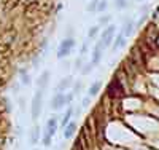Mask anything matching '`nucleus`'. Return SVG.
Here are the masks:
<instances>
[{"label": "nucleus", "instance_id": "f257e3e1", "mask_svg": "<svg viewBox=\"0 0 159 150\" xmlns=\"http://www.w3.org/2000/svg\"><path fill=\"white\" fill-rule=\"evenodd\" d=\"M73 98H75L73 93H56L54 96H52L49 105H51L52 110H59V109H62L64 105H70Z\"/></svg>", "mask_w": 159, "mask_h": 150}, {"label": "nucleus", "instance_id": "f03ea898", "mask_svg": "<svg viewBox=\"0 0 159 150\" xmlns=\"http://www.w3.org/2000/svg\"><path fill=\"white\" fill-rule=\"evenodd\" d=\"M75 46H76V40H75L73 37L64 38L62 42H61V45H59V48H57V53H56L57 59H65V58H67L69 54L73 51Z\"/></svg>", "mask_w": 159, "mask_h": 150}, {"label": "nucleus", "instance_id": "7ed1b4c3", "mask_svg": "<svg viewBox=\"0 0 159 150\" xmlns=\"http://www.w3.org/2000/svg\"><path fill=\"white\" fill-rule=\"evenodd\" d=\"M43 90H37V93L34 94V99L30 104V114H32V120L37 121L38 117L42 115V105H43Z\"/></svg>", "mask_w": 159, "mask_h": 150}, {"label": "nucleus", "instance_id": "20e7f679", "mask_svg": "<svg viewBox=\"0 0 159 150\" xmlns=\"http://www.w3.org/2000/svg\"><path fill=\"white\" fill-rule=\"evenodd\" d=\"M115 32H116V27H115V26H111V24H108V26L102 31V35H100L99 43L103 46V50L107 48V46H110V45H111L113 38H115Z\"/></svg>", "mask_w": 159, "mask_h": 150}, {"label": "nucleus", "instance_id": "39448f33", "mask_svg": "<svg viewBox=\"0 0 159 150\" xmlns=\"http://www.w3.org/2000/svg\"><path fill=\"white\" fill-rule=\"evenodd\" d=\"M72 85H73V77H72V75L64 77L62 80H59V83H57V86H56V93H65L67 90H70Z\"/></svg>", "mask_w": 159, "mask_h": 150}, {"label": "nucleus", "instance_id": "423d86ee", "mask_svg": "<svg viewBox=\"0 0 159 150\" xmlns=\"http://www.w3.org/2000/svg\"><path fill=\"white\" fill-rule=\"evenodd\" d=\"M102 51H103V46L97 42L96 46H94V50H92V58H91V64L94 65V67L99 65L100 61H102Z\"/></svg>", "mask_w": 159, "mask_h": 150}, {"label": "nucleus", "instance_id": "0eeeda50", "mask_svg": "<svg viewBox=\"0 0 159 150\" xmlns=\"http://www.w3.org/2000/svg\"><path fill=\"white\" fill-rule=\"evenodd\" d=\"M49 78H51V72H49V70H43L42 75L37 78V86H38V90H43V91H45V90L48 88Z\"/></svg>", "mask_w": 159, "mask_h": 150}, {"label": "nucleus", "instance_id": "6e6552de", "mask_svg": "<svg viewBox=\"0 0 159 150\" xmlns=\"http://www.w3.org/2000/svg\"><path fill=\"white\" fill-rule=\"evenodd\" d=\"M56 131H57V117L52 115V117L46 121V129H45V133L49 134L51 138H52V136L56 134Z\"/></svg>", "mask_w": 159, "mask_h": 150}, {"label": "nucleus", "instance_id": "1a4fd4ad", "mask_svg": "<svg viewBox=\"0 0 159 150\" xmlns=\"http://www.w3.org/2000/svg\"><path fill=\"white\" fill-rule=\"evenodd\" d=\"M134 27H135V24L132 22V19H129V18H124V22H123V29H121V34L127 38V37H130L132 35V32H134Z\"/></svg>", "mask_w": 159, "mask_h": 150}, {"label": "nucleus", "instance_id": "9d476101", "mask_svg": "<svg viewBox=\"0 0 159 150\" xmlns=\"http://www.w3.org/2000/svg\"><path fill=\"white\" fill-rule=\"evenodd\" d=\"M126 45V37L119 32V34H116L115 35V38H113V42H111V50L113 51H118L119 48H123Z\"/></svg>", "mask_w": 159, "mask_h": 150}, {"label": "nucleus", "instance_id": "9b49d317", "mask_svg": "<svg viewBox=\"0 0 159 150\" xmlns=\"http://www.w3.org/2000/svg\"><path fill=\"white\" fill-rule=\"evenodd\" d=\"M75 133H76V123L75 121H69L64 128V139H72Z\"/></svg>", "mask_w": 159, "mask_h": 150}, {"label": "nucleus", "instance_id": "f8f14e48", "mask_svg": "<svg viewBox=\"0 0 159 150\" xmlns=\"http://www.w3.org/2000/svg\"><path fill=\"white\" fill-rule=\"evenodd\" d=\"M19 80H21V83L25 85V86H29L32 83V78H30L27 69H24V67H22V69H19Z\"/></svg>", "mask_w": 159, "mask_h": 150}, {"label": "nucleus", "instance_id": "ddd939ff", "mask_svg": "<svg viewBox=\"0 0 159 150\" xmlns=\"http://www.w3.org/2000/svg\"><path fill=\"white\" fill-rule=\"evenodd\" d=\"M100 90H102V81H100V80H97V81H94V83H92V85L89 86V90H88V96H89V98L97 96Z\"/></svg>", "mask_w": 159, "mask_h": 150}, {"label": "nucleus", "instance_id": "4468645a", "mask_svg": "<svg viewBox=\"0 0 159 150\" xmlns=\"http://www.w3.org/2000/svg\"><path fill=\"white\" fill-rule=\"evenodd\" d=\"M73 110H75V107H72V105H69V109H67V112H65L64 115H62V120H61V128L64 129L65 128V125L70 121V118L73 117Z\"/></svg>", "mask_w": 159, "mask_h": 150}, {"label": "nucleus", "instance_id": "2eb2a0df", "mask_svg": "<svg viewBox=\"0 0 159 150\" xmlns=\"http://www.w3.org/2000/svg\"><path fill=\"white\" fill-rule=\"evenodd\" d=\"M40 134H42L40 128H38L37 125L32 126V129H30V144H32V145H35V144L40 141Z\"/></svg>", "mask_w": 159, "mask_h": 150}, {"label": "nucleus", "instance_id": "dca6fc26", "mask_svg": "<svg viewBox=\"0 0 159 150\" xmlns=\"http://www.w3.org/2000/svg\"><path fill=\"white\" fill-rule=\"evenodd\" d=\"M100 31H102V27H100V26H92L91 29L88 31V38H89V40H94V38L99 35Z\"/></svg>", "mask_w": 159, "mask_h": 150}, {"label": "nucleus", "instance_id": "f3484780", "mask_svg": "<svg viewBox=\"0 0 159 150\" xmlns=\"http://www.w3.org/2000/svg\"><path fill=\"white\" fill-rule=\"evenodd\" d=\"M84 62H86V58H84V56H81V54H80V56H78V58L75 59V62H73V69L80 72V69H81V67L84 65Z\"/></svg>", "mask_w": 159, "mask_h": 150}, {"label": "nucleus", "instance_id": "a211bd4d", "mask_svg": "<svg viewBox=\"0 0 159 150\" xmlns=\"http://www.w3.org/2000/svg\"><path fill=\"white\" fill-rule=\"evenodd\" d=\"M92 69H94V65H92L91 62H84V65L80 69V72H81V75H89L92 72Z\"/></svg>", "mask_w": 159, "mask_h": 150}, {"label": "nucleus", "instance_id": "6ab92c4d", "mask_svg": "<svg viewBox=\"0 0 159 150\" xmlns=\"http://www.w3.org/2000/svg\"><path fill=\"white\" fill-rule=\"evenodd\" d=\"M97 3H99V0H91V2L86 5V11L88 13H96L97 11Z\"/></svg>", "mask_w": 159, "mask_h": 150}, {"label": "nucleus", "instance_id": "aec40b11", "mask_svg": "<svg viewBox=\"0 0 159 150\" xmlns=\"http://www.w3.org/2000/svg\"><path fill=\"white\" fill-rule=\"evenodd\" d=\"M108 8V2L107 0H99V3H97V11L96 13H105Z\"/></svg>", "mask_w": 159, "mask_h": 150}, {"label": "nucleus", "instance_id": "412c9836", "mask_svg": "<svg viewBox=\"0 0 159 150\" xmlns=\"http://www.w3.org/2000/svg\"><path fill=\"white\" fill-rule=\"evenodd\" d=\"M73 94H80V93H81V90H83V81L81 80H78V81H73Z\"/></svg>", "mask_w": 159, "mask_h": 150}, {"label": "nucleus", "instance_id": "4be33fe9", "mask_svg": "<svg viewBox=\"0 0 159 150\" xmlns=\"http://www.w3.org/2000/svg\"><path fill=\"white\" fill-rule=\"evenodd\" d=\"M110 21H111V15H103V16L99 18V26H100V27H102V26H108Z\"/></svg>", "mask_w": 159, "mask_h": 150}, {"label": "nucleus", "instance_id": "5701e85b", "mask_svg": "<svg viewBox=\"0 0 159 150\" xmlns=\"http://www.w3.org/2000/svg\"><path fill=\"white\" fill-rule=\"evenodd\" d=\"M127 5H129L127 0H115V8L116 10H124V8H127Z\"/></svg>", "mask_w": 159, "mask_h": 150}, {"label": "nucleus", "instance_id": "b1692460", "mask_svg": "<svg viewBox=\"0 0 159 150\" xmlns=\"http://www.w3.org/2000/svg\"><path fill=\"white\" fill-rule=\"evenodd\" d=\"M88 50H89V38H86L84 42H83V45H81V51H80V54H81V56H86V54H88Z\"/></svg>", "mask_w": 159, "mask_h": 150}, {"label": "nucleus", "instance_id": "393cba45", "mask_svg": "<svg viewBox=\"0 0 159 150\" xmlns=\"http://www.w3.org/2000/svg\"><path fill=\"white\" fill-rule=\"evenodd\" d=\"M51 139H52L51 136L45 133V134H43V145H45V147H49V145H51Z\"/></svg>", "mask_w": 159, "mask_h": 150}, {"label": "nucleus", "instance_id": "a878e982", "mask_svg": "<svg viewBox=\"0 0 159 150\" xmlns=\"http://www.w3.org/2000/svg\"><path fill=\"white\" fill-rule=\"evenodd\" d=\"M89 104H91V98H89V96H86V98L81 101V109H86V107H89Z\"/></svg>", "mask_w": 159, "mask_h": 150}, {"label": "nucleus", "instance_id": "bb28decb", "mask_svg": "<svg viewBox=\"0 0 159 150\" xmlns=\"http://www.w3.org/2000/svg\"><path fill=\"white\" fill-rule=\"evenodd\" d=\"M11 90H13V93H16V94H18V93H19V85H18V83L11 85Z\"/></svg>", "mask_w": 159, "mask_h": 150}, {"label": "nucleus", "instance_id": "cd10ccee", "mask_svg": "<svg viewBox=\"0 0 159 150\" xmlns=\"http://www.w3.org/2000/svg\"><path fill=\"white\" fill-rule=\"evenodd\" d=\"M19 109H21V110H24V109H25V104H24V99L22 98H19Z\"/></svg>", "mask_w": 159, "mask_h": 150}, {"label": "nucleus", "instance_id": "c85d7f7f", "mask_svg": "<svg viewBox=\"0 0 159 150\" xmlns=\"http://www.w3.org/2000/svg\"><path fill=\"white\" fill-rule=\"evenodd\" d=\"M139 2H143V0H139Z\"/></svg>", "mask_w": 159, "mask_h": 150}, {"label": "nucleus", "instance_id": "c756f323", "mask_svg": "<svg viewBox=\"0 0 159 150\" xmlns=\"http://www.w3.org/2000/svg\"><path fill=\"white\" fill-rule=\"evenodd\" d=\"M34 150H37V148H34Z\"/></svg>", "mask_w": 159, "mask_h": 150}]
</instances>
